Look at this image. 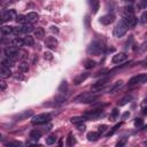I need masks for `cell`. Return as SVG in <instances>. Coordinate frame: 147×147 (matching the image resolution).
Segmentation results:
<instances>
[{
    "label": "cell",
    "mask_w": 147,
    "mask_h": 147,
    "mask_svg": "<svg viewBox=\"0 0 147 147\" xmlns=\"http://www.w3.org/2000/svg\"><path fill=\"white\" fill-rule=\"evenodd\" d=\"M15 78H16V79H23V77H22L21 75H16V76H15Z\"/></svg>",
    "instance_id": "db71d44e"
},
{
    "label": "cell",
    "mask_w": 147,
    "mask_h": 147,
    "mask_svg": "<svg viewBox=\"0 0 147 147\" xmlns=\"http://www.w3.org/2000/svg\"><path fill=\"white\" fill-rule=\"evenodd\" d=\"M99 134H100L99 132H93V131H92V132H88L86 137H87V139H88L90 141H95V140H98Z\"/></svg>",
    "instance_id": "4316f807"
},
{
    "label": "cell",
    "mask_w": 147,
    "mask_h": 147,
    "mask_svg": "<svg viewBox=\"0 0 147 147\" xmlns=\"http://www.w3.org/2000/svg\"><path fill=\"white\" fill-rule=\"evenodd\" d=\"M25 16H26V22H29V23H31V22H34V21H37V20L39 18V15H38L37 13H34V11L28 13Z\"/></svg>",
    "instance_id": "ac0fdd59"
},
{
    "label": "cell",
    "mask_w": 147,
    "mask_h": 147,
    "mask_svg": "<svg viewBox=\"0 0 147 147\" xmlns=\"http://www.w3.org/2000/svg\"><path fill=\"white\" fill-rule=\"evenodd\" d=\"M90 76V74L88 72H83V74H80V75H78L75 79H74V84L75 85H79L80 83H83L87 77Z\"/></svg>",
    "instance_id": "9a60e30c"
},
{
    "label": "cell",
    "mask_w": 147,
    "mask_h": 147,
    "mask_svg": "<svg viewBox=\"0 0 147 147\" xmlns=\"http://www.w3.org/2000/svg\"><path fill=\"white\" fill-rule=\"evenodd\" d=\"M126 60V54L125 53H117L113 56V62L114 63H121Z\"/></svg>",
    "instance_id": "5bb4252c"
},
{
    "label": "cell",
    "mask_w": 147,
    "mask_h": 147,
    "mask_svg": "<svg viewBox=\"0 0 147 147\" xmlns=\"http://www.w3.org/2000/svg\"><path fill=\"white\" fill-rule=\"evenodd\" d=\"M75 144H76L75 136L72 133H69L68 134V138H67V146H74Z\"/></svg>",
    "instance_id": "f1b7e54d"
},
{
    "label": "cell",
    "mask_w": 147,
    "mask_h": 147,
    "mask_svg": "<svg viewBox=\"0 0 147 147\" xmlns=\"http://www.w3.org/2000/svg\"><path fill=\"white\" fill-rule=\"evenodd\" d=\"M18 71L20 72H28L29 71V64L26 63V62H21L20 64H18Z\"/></svg>",
    "instance_id": "484cf974"
},
{
    "label": "cell",
    "mask_w": 147,
    "mask_h": 147,
    "mask_svg": "<svg viewBox=\"0 0 147 147\" xmlns=\"http://www.w3.org/2000/svg\"><path fill=\"white\" fill-rule=\"evenodd\" d=\"M117 116H118V109L115 108V109H113V111H111V114H110V116H109V119H110V121H115V119L117 118Z\"/></svg>",
    "instance_id": "e575fe53"
},
{
    "label": "cell",
    "mask_w": 147,
    "mask_h": 147,
    "mask_svg": "<svg viewBox=\"0 0 147 147\" xmlns=\"http://www.w3.org/2000/svg\"><path fill=\"white\" fill-rule=\"evenodd\" d=\"M95 61H93V60H86L85 61V63H84V67H85V69H92V68H94L95 67Z\"/></svg>",
    "instance_id": "4dcf8cb0"
},
{
    "label": "cell",
    "mask_w": 147,
    "mask_h": 147,
    "mask_svg": "<svg viewBox=\"0 0 147 147\" xmlns=\"http://www.w3.org/2000/svg\"><path fill=\"white\" fill-rule=\"evenodd\" d=\"M11 74H13V72L10 71V69H9L8 67H5V65L1 64V67H0V76H1L2 79L9 78V77L11 76Z\"/></svg>",
    "instance_id": "4fadbf2b"
},
{
    "label": "cell",
    "mask_w": 147,
    "mask_h": 147,
    "mask_svg": "<svg viewBox=\"0 0 147 147\" xmlns=\"http://www.w3.org/2000/svg\"><path fill=\"white\" fill-rule=\"evenodd\" d=\"M7 145H8V146H9V145H14V146H22V142H20V141H13V142H8Z\"/></svg>",
    "instance_id": "7dc6e473"
},
{
    "label": "cell",
    "mask_w": 147,
    "mask_h": 147,
    "mask_svg": "<svg viewBox=\"0 0 147 147\" xmlns=\"http://www.w3.org/2000/svg\"><path fill=\"white\" fill-rule=\"evenodd\" d=\"M96 99H98L96 94H93V93H90V92H83V93H80V94H78L77 96L74 98V102H77V103H91V102H94Z\"/></svg>",
    "instance_id": "7a4b0ae2"
},
{
    "label": "cell",
    "mask_w": 147,
    "mask_h": 147,
    "mask_svg": "<svg viewBox=\"0 0 147 147\" xmlns=\"http://www.w3.org/2000/svg\"><path fill=\"white\" fill-rule=\"evenodd\" d=\"M16 13L14 9H8V10H5L2 11V16H1V21L2 23L3 22H7V21H11L14 18H16Z\"/></svg>",
    "instance_id": "ba28073f"
},
{
    "label": "cell",
    "mask_w": 147,
    "mask_h": 147,
    "mask_svg": "<svg viewBox=\"0 0 147 147\" xmlns=\"http://www.w3.org/2000/svg\"><path fill=\"white\" fill-rule=\"evenodd\" d=\"M102 115V109H94L91 111H87L85 114V117L88 119H96L98 117H100Z\"/></svg>",
    "instance_id": "30bf717a"
},
{
    "label": "cell",
    "mask_w": 147,
    "mask_h": 147,
    "mask_svg": "<svg viewBox=\"0 0 147 147\" xmlns=\"http://www.w3.org/2000/svg\"><path fill=\"white\" fill-rule=\"evenodd\" d=\"M5 54L7 55V57H10L13 60H16V59H20V52L17 51L16 47L11 46V47H6L5 48Z\"/></svg>",
    "instance_id": "52a82bcc"
},
{
    "label": "cell",
    "mask_w": 147,
    "mask_h": 147,
    "mask_svg": "<svg viewBox=\"0 0 147 147\" xmlns=\"http://www.w3.org/2000/svg\"><path fill=\"white\" fill-rule=\"evenodd\" d=\"M65 101V96L64 95H61V96H56L55 98V103H62Z\"/></svg>",
    "instance_id": "7bdbcfd3"
},
{
    "label": "cell",
    "mask_w": 147,
    "mask_h": 147,
    "mask_svg": "<svg viewBox=\"0 0 147 147\" xmlns=\"http://www.w3.org/2000/svg\"><path fill=\"white\" fill-rule=\"evenodd\" d=\"M31 31H33V25H32L31 23H28V24H24V25H23V32L30 33Z\"/></svg>",
    "instance_id": "1f68e13d"
},
{
    "label": "cell",
    "mask_w": 147,
    "mask_h": 147,
    "mask_svg": "<svg viewBox=\"0 0 147 147\" xmlns=\"http://www.w3.org/2000/svg\"><path fill=\"white\" fill-rule=\"evenodd\" d=\"M107 129H108V126H107L106 124H102V125H99V127H98V132L102 134V133H105V132H106V130H107Z\"/></svg>",
    "instance_id": "ab89813d"
},
{
    "label": "cell",
    "mask_w": 147,
    "mask_h": 147,
    "mask_svg": "<svg viewBox=\"0 0 147 147\" xmlns=\"http://www.w3.org/2000/svg\"><path fill=\"white\" fill-rule=\"evenodd\" d=\"M142 124H144V121L141 118H136L134 119V126L140 127V126H142Z\"/></svg>",
    "instance_id": "b9f144b4"
},
{
    "label": "cell",
    "mask_w": 147,
    "mask_h": 147,
    "mask_svg": "<svg viewBox=\"0 0 147 147\" xmlns=\"http://www.w3.org/2000/svg\"><path fill=\"white\" fill-rule=\"evenodd\" d=\"M34 37L38 39V40H42L44 39V37H45V33H44V30L41 29V28H39V29H37L36 31H34Z\"/></svg>",
    "instance_id": "d4e9b609"
},
{
    "label": "cell",
    "mask_w": 147,
    "mask_h": 147,
    "mask_svg": "<svg viewBox=\"0 0 147 147\" xmlns=\"http://www.w3.org/2000/svg\"><path fill=\"white\" fill-rule=\"evenodd\" d=\"M26 57H28V52H26V51H21V52H20V59L25 60Z\"/></svg>",
    "instance_id": "f6af8a7d"
},
{
    "label": "cell",
    "mask_w": 147,
    "mask_h": 147,
    "mask_svg": "<svg viewBox=\"0 0 147 147\" xmlns=\"http://www.w3.org/2000/svg\"><path fill=\"white\" fill-rule=\"evenodd\" d=\"M49 121H51V114L49 113L38 114V115L33 116L32 119H31L33 125H41V124H45V123H47Z\"/></svg>",
    "instance_id": "277c9868"
},
{
    "label": "cell",
    "mask_w": 147,
    "mask_h": 147,
    "mask_svg": "<svg viewBox=\"0 0 147 147\" xmlns=\"http://www.w3.org/2000/svg\"><path fill=\"white\" fill-rule=\"evenodd\" d=\"M125 142H126V140H125V139H123V140H121V141H118V142H117V146H118V147H119V146H123Z\"/></svg>",
    "instance_id": "816d5d0a"
},
{
    "label": "cell",
    "mask_w": 147,
    "mask_h": 147,
    "mask_svg": "<svg viewBox=\"0 0 147 147\" xmlns=\"http://www.w3.org/2000/svg\"><path fill=\"white\" fill-rule=\"evenodd\" d=\"M127 25L123 22V21H119L117 24H116V26L114 28V36L116 37V38H121V37H123L125 33H126V31H127Z\"/></svg>",
    "instance_id": "5b68a950"
},
{
    "label": "cell",
    "mask_w": 147,
    "mask_h": 147,
    "mask_svg": "<svg viewBox=\"0 0 147 147\" xmlns=\"http://www.w3.org/2000/svg\"><path fill=\"white\" fill-rule=\"evenodd\" d=\"M15 20H16L17 23H25L26 22V16H24V15H17Z\"/></svg>",
    "instance_id": "8d00e7d4"
},
{
    "label": "cell",
    "mask_w": 147,
    "mask_h": 147,
    "mask_svg": "<svg viewBox=\"0 0 147 147\" xmlns=\"http://www.w3.org/2000/svg\"><path fill=\"white\" fill-rule=\"evenodd\" d=\"M147 7V0H138V8Z\"/></svg>",
    "instance_id": "60d3db41"
},
{
    "label": "cell",
    "mask_w": 147,
    "mask_h": 147,
    "mask_svg": "<svg viewBox=\"0 0 147 147\" xmlns=\"http://www.w3.org/2000/svg\"><path fill=\"white\" fill-rule=\"evenodd\" d=\"M85 129H86V127H85V125H84V124H83V125H82L80 123L78 124V130H79V131H84Z\"/></svg>",
    "instance_id": "c3c4849f"
},
{
    "label": "cell",
    "mask_w": 147,
    "mask_h": 147,
    "mask_svg": "<svg viewBox=\"0 0 147 147\" xmlns=\"http://www.w3.org/2000/svg\"><path fill=\"white\" fill-rule=\"evenodd\" d=\"M109 82V78L108 77H103V78H101V79H99L98 82H95L92 86H91V90L93 91V92H96V91H100L101 90V87H103L107 83Z\"/></svg>",
    "instance_id": "9c48e42d"
},
{
    "label": "cell",
    "mask_w": 147,
    "mask_h": 147,
    "mask_svg": "<svg viewBox=\"0 0 147 147\" xmlns=\"http://www.w3.org/2000/svg\"><path fill=\"white\" fill-rule=\"evenodd\" d=\"M30 138L31 139H33V140H38L40 137H41V132L39 131V130H37V129H34V130H32V131H30Z\"/></svg>",
    "instance_id": "603a6c76"
},
{
    "label": "cell",
    "mask_w": 147,
    "mask_h": 147,
    "mask_svg": "<svg viewBox=\"0 0 147 147\" xmlns=\"http://www.w3.org/2000/svg\"><path fill=\"white\" fill-rule=\"evenodd\" d=\"M45 45L51 49H55L57 46V40L55 37H47L45 40Z\"/></svg>",
    "instance_id": "7c38bea8"
},
{
    "label": "cell",
    "mask_w": 147,
    "mask_h": 147,
    "mask_svg": "<svg viewBox=\"0 0 147 147\" xmlns=\"http://www.w3.org/2000/svg\"><path fill=\"white\" fill-rule=\"evenodd\" d=\"M147 82V74H139L134 77H132L129 80V85H136V84H144Z\"/></svg>",
    "instance_id": "8992f818"
},
{
    "label": "cell",
    "mask_w": 147,
    "mask_h": 147,
    "mask_svg": "<svg viewBox=\"0 0 147 147\" xmlns=\"http://www.w3.org/2000/svg\"><path fill=\"white\" fill-rule=\"evenodd\" d=\"M33 44H34L33 37H31L29 34L26 37H24V45H26V46H33Z\"/></svg>",
    "instance_id": "f546056e"
},
{
    "label": "cell",
    "mask_w": 147,
    "mask_h": 147,
    "mask_svg": "<svg viewBox=\"0 0 147 147\" xmlns=\"http://www.w3.org/2000/svg\"><path fill=\"white\" fill-rule=\"evenodd\" d=\"M114 21H115V15L114 14H107V15H103L102 17H100V23L103 24V25H109Z\"/></svg>",
    "instance_id": "8fae6325"
},
{
    "label": "cell",
    "mask_w": 147,
    "mask_h": 147,
    "mask_svg": "<svg viewBox=\"0 0 147 147\" xmlns=\"http://www.w3.org/2000/svg\"><path fill=\"white\" fill-rule=\"evenodd\" d=\"M121 126H122V123H117V124H116L115 126H113V127H111V130H110V131L107 133V137L113 136V134H114V133L117 131V129H118V127H121Z\"/></svg>",
    "instance_id": "d6a6232c"
},
{
    "label": "cell",
    "mask_w": 147,
    "mask_h": 147,
    "mask_svg": "<svg viewBox=\"0 0 147 147\" xmlns=\"http://www.w3.org/2000/svg\"><path fill=\"white\" fill-rule=\"evenodd\" d=\"M122 21L127 26H134L137 23V18L134 16V10L131 6H126L122 10Z\"/></svg>",
    "instance_id": "6da1fadb"
},
{
    "label": "cell",
    "mask_w": 147,
    "mask_h": 147,
    "mask_svg": "<svg viewBox=\"0 0 147 147\" xmlns=\"http://www.w3.org/2000/svg\"><path fill=\"white\" fill-rule=\"evenodd\" d=\"M1 33L2 34H10V33H13V26H10V25H2Z\"/></svg>",
    "instance_id": "83f0119b"
},
{
    "label": "cell",
    "mask_w": 147,
    "mask_h": 147,
    "mask_svg": "<svg viewBox=\"0 0 147 147\" xmlns=\"http://www.w3.org/2000/svg\"><path fill=\"white\" fill-rule=\"evenodd\" d=\"M123 85V80H118V82H116V83H114L113 85H111V87H109L108 88V93H115L121 86Z\"/></svg>",
    "instance_id": "d6986e66"
},
{
    "label": "cell",
    "mask_w": 147,
    "mask_h": 147,
    "mask_svg": "<svg viewBox=\"0 0 147 147\" xmlns=\"http://www.w3.org/2000/svg\"><path fill=\"white\" fill-rule=\"evenodd\" d=\"M85 119H86L85 116H74L70 118V122L72 124H79V123H83Z\"/></svg>",
    "instance_id": "7402d4cb"
},
{
    "label": "cell",
    "mask_w": 147,
    "mask_h": 147,
    "mask_svg": "<svg viewBox=\"0 0 147 147\" xmlns=\"http://www.w3.org/2000/svg\"><path fill=\"white\" fill-rule=\"evenodd\" d=\"M144 65H145V67H147V57H146V60L144 61Z\"/></svg>",
    "instance_id": "11a10c76"
},
{
    "label": "cell",
    "mask_w": 147,
    "mask_h": 147,
    "mask_svg": "<svg viewBox=\"0 0 147 147\" xmlns=\"http://www.w3.org/2000/svg\"><path fill=\"white\" fill-rule=\"evenodd\" d=\"M32 114H33V111H32V110H24L23 113H21V114H18V115H16V116H15V118H16V119H18V121H22V119H25V118H28V117L32 116Z\"/></svg>",
    "instance_id": "2e32d148"
},
{
    "label": "cell",
    "mask_w": 147,
    "mask_h": 147,
    "mask_svg": "<svg viewBox=\"0 0 147 147\" xmlns=\"http://www.w3.org/2000/svg\"><path fill=\"white\" fill-rule=\"evenodd\" d=\"M55 141H56V137H55L54 134H51V136H48V137L46 138V144H47V145H53Z\"/></svg>",
    "instance_id": "836d02e7"
},
{
    "label": "cell",
    "mask_w": 147,
    "mask_h": 147,
    "mask_svg": "<svg viewBox=\"0 0 147 147\" xmlns=\"http://www.w3.org/2000/svg\"><path fill=\"white\" fill-rule=\"evenodd\" d=\"M103 51H105V46H103V44H102L101 41H99V40L92 41V42L90 44L88 48H87V53L91 54V55H99V54H101Z\"/></svg>",
    "instance_id": "3957f363"
},
{
    "label": "cell",
    "mask_w": 147,
    "mask_h": 147,
    "mask_svg": "<svg viewBox=\"0 0 147 147\" xmlns=\"http://www.w3.org/2000/svg\"><path fill=\"white\" fill-rule=\"evenodd\" d=\"M0 86H1V92H5V90L7 88V84H6V82L1 80V82H0Z\"/></svg>",
    "instance_id": "bcb514c9"
},
{
    "label": "cell",
    "mask_w": 147,
    "mask_h": 147,
    "mask_svg": "<svg viewBox=\"0 0 147 147\" xmlns=\"http://www.w3.org/2000/svg\"><path fill=\"white\" fill-rule=\"evenodd\" d=\"M90 6H91V10L93 14H96L99 8H100V2L99 0H90Z\"/></svg>",
    "instance_id": "e0dca14e"
},
{
    "label": "cell",
    "mask_w": 147,
    "mask_h": 147,
    "mask_svg": "<svg viewBox=\"0 0 147 147\" xmlns=\"http://www.w3.org/2000/svg\"><path fill=\"white\" fill-rule=\"evenodd\" d=\"M127 117H130V113H129V111L124 113V114H123V116H122V118H123V119H125V118H127Z\"/></svg>",
    "instance_id": "f907efd6"
},
{
    "label": "cell",
    "mask_w": 147,
    "mask_h": 147,
    "mask_svg": "<svg viewBox=\"0 0 147 147\" xmlns=\"http://www.w3.org/2000/svg\"><path fill=\"white\" fill-rule=\"evenodd\" d=\"M24 45V39H22V38H20V37H16L13 41H11V46H14V47H16V48H20V47H22Z\"/></svg>",
    "instance_id": "ffe728a7"
},
{
    "label": "cell",
    "mask_w": 147,
    "mask_h": 147,
    "mask_svg": "<svg viewBox=\"0 0 147 147\" xmlns=\"http://www.w3.org/2000/svg\"><path fill=\"white\" fill-rule=\"evenodd\" d=\"M51 30H52L53 32H55V33H59V29H57L56 26H54V25H53V26H51Z\"/></svg>",
    "instance_id": "681fc988"
},
{
    "label": "cell",
    "mask_w": 147,
    "mask_h": 147,
    "mask_svg": "<svg viewBox=\"0 0 147 147\" xmlns=\"http://www.w3.org/2000/svg\"><path fill=\"white\" fill-rule=\"evenodd\" d=\"M1 64L5 65V67H8V68H11L15 65V60L10 59V57H7V59H3L1 61Z\"/></svg>",
    "instance_id": "44dd1931"
},
{
    "label": "cell",
    "mask_w": 147,
    "mask_h": 147,
    "mask_svg": "<svg viewBox=\"0 0 147 147\" xmlns=\"http://www.w3.org/2000/svg\"><path fill=\"white\" fill-rule=\"evenodd\" d=\"M139 21H140V23H142V24L147 23V10H146V11H144V13L141 14V16H140Z\"/></svg>",
    "instance_id": "74e56055"
},
{
    "label": "cell",
    "mask_w": 147,
    "mask_h": 147,
    "mask_svg": "<svg viewBox=\"0 0 147 147\" xmlns=\"http://www.w3.org/2000/svg\"><path fill=\"white\" fill-rule=\"evenodd\" d=\"M22 32H23V26H13V33L15 36H18Z\"/></svg>",
    "instance_id": "d590c367"
},
{
    "label": "cell",
    "mask_w": 147,
    "mask_h": 147,
    "mask_svg": "<svg viewBox=\"0 0 147 147\" xmlns=\"http://www.w3.org/2000/svg\"><path fill=\"white\" fill-rule=\"evenodd\" d=\"M67 88H68V84H67V82H62L61 85L59 86V91H60V92H64V91H67Z\"/></svg>",
    "instance_id": "f35d334b"
},
{
    "label": "cell",
    "mask_w": 147,
    "mask_h": 147,
    "mask_svg": "<svg viewBox=\"0 0 147 147\" xmlns=\"http://www.w3.org/2000/svg\"><path fill=\"white\" fill-rule=\"evenodd\" d=\"M144 145H145V146H147V140H146V141H144Z\"/></svg>",
    "instance_id": "6f0895ef"
},
{
    "label": "cell",
    "mask_w": 147,
    "mask_h": 147,
    "mask_svg": "<svg viewBox=\"0 0 147 147\" xmlns=\"http://www.w3.org/2000/svg\"><path fill=\"white\" fill-rule=\"evenodd\" d=\"M142 114H144V115H147V107L142 108Z\"/></svg>",
    "instance_id": "f5cc1de1"
},
{
    "label": "cell",
    "mask_w": 147,
    "mask_h": 147,
    "mask_svg": "<svg viewBox=\"0 0 147 147\" xmlns=\"http://www.w3.org/2000/svg\"><path fill=\"white\" fill-rule=\"evenodd\" d=\"M131 100H132V96H131V95H125L124 98H122V99L118 101V106H119V107L125 106V105H126V103H129Z\"/></svg>",
    "instance_id": "cb8c5ba5"
},
{
    "label": "cell",
    "mask_w": 147,
    "mask_h": 147,
    "mask_svg": "<svg viewBox=\"0 0 147 147\" xmlns=\"http://www.w3.org/2000/svg\"><path fill=\"white\" fill-rule=\"evenodd\" d=\"M44 59H45V60H48V61H51V60L53 59V55H52V53H51V52H45V53H44Z\"/></svg>",
    "instance_id": "ee69618b"
},
{
    "label": "cell",
    "mask_w": 147,
    "mask_h": 147,
    "mask_svg": "<svg viewBox=\"0 0 147 147\" xmlns=\"http://www.w3.org/2000/svg\"><path fill=\"white\" fill-rule=\"evenodd\" d=\"M123 1H125V2H129V3H131L133 0H123Z\"/></svg>",
    "instance_id": "9f6ffc18"
}]
</instances>
